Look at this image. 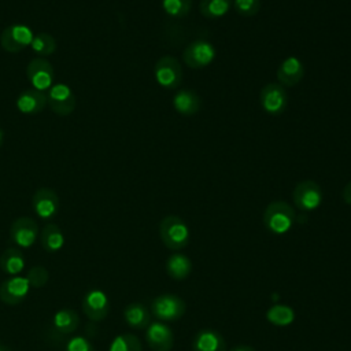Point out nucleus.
Here are the masks:
<instances>
[{
    "label": "nucleus",
    "instance_id": "nucleus-26",
    "mask_svg": "<svg viewBox=\"0 0 351 351\" xmlns=\"http://www.w3.org/2000/svg\"><path fill=\"white\" fill-rule=\"evenodd\" d=\"M266 317H267V321H270L271 324L278 325V326H285V325H289L293 321L295 313L288 306L277 304V306H273L267 310Z\"/></svg>",
    "mask_w": 351,
    "mask_h": 351
},
{
    "label": "nucleus",
    "instance_id": "nucleus-2",
    "mask_svg": "<svg viewBox=\"0 0 351 351\" xmlns=\"http://www.w3.org/2000/svg\"><path fill=\"white\" fill-rule=\"evenodd\" d=\"M159 237L169 250L180 251L189 244L191 233L181 217L167 215L159 223Z\"/></svg>",
    "mask_w": 351,
    "mask_h": 351
},
{
    "label": "nucleus",
    "instance_id": "nucleus-15",
    "mask_svg": "<svg viewBox=\"0 0 351 351\" xmlns=\"http://www.w3.org/2000/svg\"><path fill=\"white\" fill-rule=\"evenodd\" d=\"M32 206H33L34 213L40 218L49 219L53 215H56V213L59 210V197L53 189L40 188L33 195Z\"/></svg>",
    "mask_w": 351,
    "mask_h": 351
},
{
    "label": "nucleus",
    "instance_id": "nucleus-28",
    "mask_svg": "<svg viewBox=\"0 0 351 351\" xmlns=\"http://www.w3.org/2000/svg\"><path fill=\"white\" fill-rule=\"evenodd\" d=\"M32 49L41 56H48L55 52L56 49V41L55 38L48 33H38L33 36V40L30 43Z\"/></svg>",
    "mask_w": 351,
    "mask_h": 351
},
{
    "label": "nucleus",
    "instance_id": "nucleus-29",
    "mask_svg": "<svg viewBox=\"0 0 351 351\" xmlns=\"http://www.w3.org/2000/svg\"><path fill=\"white\" fill-rule=\"evenodd\" d=\"M192 7V0H162L163 11L173 18H184Z\"/></svg>",
    "mask_w": 351,
    "mask_h": 351
},
{
    "label": "nucleus",
    "instance_id": "nucleus-6",
    "mask_svg": "<svg viewBox=\"0 0 351 351\" xmlns=\"http://www.w3.org/2000/svg\"><path fill=\"white\" fill-rule=\"evenodd\" d=\"M259 103L266 114L277 117L288 106V93L278 82H269L259 92Z\"/></svg>",
    "mask_w": 351,
    "mask_h": 351
},
{
    "label": "nucleus",
    "instance_id": "nucleus-16",
    "mask_svg": "<svg viewBox=\"0 0 351 351\" xmlns=\"http://www.w3.org/2000/svg\"><path fill=\"white\" fill-rule=\"evenodd\" d=\"M192 351H226V341L218 330L203 328L193 336Z\"/></svg>",
    "mask_w": 351,
    "mask_h": 351
},
{
    "label": "nucleus",
    "instance_id": "nucleus-8",
    "mask_svg": "<svg viewBox=\"0 0 351 351\" xmlns=\"http://www.w3.org/2000/svg\"><path fill=\"white\" fill-rule=\"evenodd\" d=\"M47 104L55 114L66 117L70 115L75 108V96L67 85L55 84L49 88L47 95Z\"/></svg>",
    "mask_w": 351,
    "mask_h": 351
},
{
    "label": "nucleus",
    "instance_id": "nucleus-13",
    "mask_svg": "<svg viewBox=\"0 0 351 351\" xmlns=\"http://www.w3.org/2000/svg\"><path fill=\"white\" fill-rule=\"evenodd\" d=\"M37 234H38V226L36 221H33L32 218L21 217L11 223V228H10L11 240L22 248H27L33 245L37 239Z\"/></svg>",
    "mask_w": 351,
    "mask_h": 351
},
{
    "label": "nucleus",
    "instance_id": "nucleus-24",
    "mask_svg": "<svg viewBox=\"0 0 351 351\" xmlns=\"http://www.w3.org/2000/svg\"><path fill=\"white\" fill-rule=\"evenodd\" d=\"M41 245L47 252H56L64 244V236L60 228L55 223H48L41 230Z\"/></svg>",
    "mask_w": 351,
    "mask_h": 351
},
{
    "label": "nucleus",
    "instance_id": "nucleus-7",
    "mask_svg": "<svg viewBox=\"0 0 351 351\" xmlns=\"http://www.w3.org/2000/svg\"><path fill=\"white\" fill-rule=\"evenodd\" d=\"M215 47L203 38L192 41L182 52L184 63L191 69H203L215 59Z\"/></svg>",
    "mask_w": 351,
    "mask_h": 351
},
{
    "label": "nucleus",
    "instance_id": "nucleus-11",
    "mask_svg": "<svg viewBox=\"0 0 351 351\" xmlns=\"http://www.w3.org/2000/svg\"><path fill=\"white\" fill-rule=\"evenodd\" d=\"M30 284L26 277L11 276L0 285V300L8 306L19 304L27 296Z\"/></svg>",
    "mask_w": 351,
    "mask_h": 351
},
{
    "label": "nucleus",
    "instance_id": "nucleus-34",
    "mask_svg": "<svg viewBox=\"0 0 351 351\" xmlns=\"http://www.w3.org/2000/svg\"><path fill=\"white\" fill-rule=\"evenodd\" d=\"M230 351H256L255 348H252L251 346H245V344H240V346H234Z\"/></svg>",
    "mask_w": 351,
    "mask_h": 351
},
{
    "label": "nucleus",
    "instance_id": "nucleus-1",
    "mask_svg": "<svg viewBox=\"0 0 351 351\" xmlns=\"http://www.w3.org/2000/svg\"><path fill=\"white\" fill-rule=\"evenodd\" d=\"M295 222V210L284 200H274L269 203L263 211L265 228L277 236L285 234L291 230Z\"/></svg>",
    "mask_w": 351,
    "mask_h": 351
},
{
    "label": "nucleus",
    "instance_id": "nucleus-22",
    "mask_svg": "<svg viewBox=\"0 0 351 351\" xmlns=\"http://www.w3.org/2000/svg\"><path fill=\"white\" fill-rule=\"evenodd\" d=\"M80 324L78 314L73 308H60L59 311L55 313L52 325L55 332L60 335H70L73 333Z\"/></svg>",
    "mask_w": 351,
    "mask_h": 351
},
{
    "label": "nucleus",
    "instance_id": "nucleus-21",
    "mask_svg": "<svg viewBox=\"0 0 351 351\" xmlns=\"http://www.w3.org/2000/svg\"><path fill=\"white\" fill-rule=\"evenodd\" d=\"M126 324L133 329H147L151 324V313L143 303H130L123 310Z\"/></svg>",
    "mask_w": 351,
    "mask_h": 351
},
{
    "label": "nucleus",
    "instance_id": "nucleus-18",
    "mask_svg": "<svg viewBox=\"0 0 351 351\" xmlns=\"http://www.w3.org/2000/svg\"><path fill=\"white\" fill-rule=\"evenodd\" d=\"M173 106L174 110L184 115V117H192L195 115L202 106L200 96L193 89H180L174 97H173Z\"/></svg>",
    "mask_w": 351,
    "mask_h": 351
},
{
    "label": "nucleus",
    "instance_id": "nucleus-14",
    "mask_svg": "<svg viewBox=\"0 0 351 351\" xmlns=\"http://www.w3.org/2000/svg\"><path fill=\"white\" fill-rule=\"evenodd\" d=\"M82 310L90 321H103L110 313V300L103 291L92 289L84 296Z\"/></svg>",
    "mask_w": 351,
    "mask_h": 351
},
{
    "label": "nucleus",
    "instance_id": "nucleus-20",
    "mask_svg": "<svg viewBox=\"0 0 351 351\" xmlns=\"http://www.w3.org/2000/svg\"><path fill=\"white\" fill-rule=\"evenodd\" d=\"M192 269H193L192 261L181 252L171 254L166 261L167 274L177 281H181V280H185L186 277H189Z\"/></svg>",
    "mask_w": 351,
    "mask_h": 351
},
{
    "label": "nucleus",
    "instance_id": "nucleus-36",
    "mask_svg": "<svg viewBox=\"0 0 351 351\" xmlns=\"http://www.w3.org/2000/svg\"><path fill=\"white\" fill-rule=\"evenodd\" d=\"M1 143H3V132L0 129V145H1Z\"/></svg>",
    "mask_w": 351,
    "mask_h": 351
},
{
    "label": "nucleus",
    "instance_id": "nucleus-10",
    "mask_svg": "<svg viewBox=\"0 0 351 351\" xmlns=\"http://www.w3.org/2000/svg\"><path fill=\"white\" fill-rule=\"evenodd\" d=\"M26 75L32 82L33 88L41 92L51 88L55 80V73L51 63L41 58H37L29 62L26 67Z\"/></svg>",
    "mask_w": 351,
    "mask_h": 351
},
{
    "label": "nucleus",
    "instance_id": "nucleus-5",
    "mask_svg": "<svg viewBox=\"0 0 351 351\" xmlns=\"http://www.w3.org/2000/svg\"><path fill=\"white\" fill-rule=\"evenodd\" d=\"M156 82L165 89H176L182 80V67L177 58L165 55L158 59L154 69Z\"/></svg>",
    "mask_w": 351,
    "mask_h": 351
},
{
    "label": "nucleus",
    "instance_id": "nucleus-31",
    "mask_svg": "<svg viewBox=\"0 0 351 351\" xmlns=\"http://www.w3.org/2000/svg\"><path fill=\"white\" fill-rule=\"evenodd\" d=\"M236 12L241 16H254L261 10V0H233Z\"/></svg>",
    "mask_w": 351,
    "mask_h": 351
},
{
    "label": "nucleus",
    "instance_id": "nucleus-27",
    "mask_svg": "<svg viewBox=\"0 0 351 351\" xmlns=\"http://www.w3.org/2000/svg\"><path fill=\"white\" fill-rule=\"evenodd\" d=\"M108 351H143V346L137 336L132 333H123L111 341Z\"/></svg>",
    "mask_w": 351,
    "mask_h": 351
},
{
    "label": "nucleus",
    "instance_id": "nucleus-32",
    "mask_svg": "<svg viewBox=\"0 0 351 351\" xmlns=\"http://www.w3.org/2000/svg\"><path fill=\"white\" fill-rule=\"evenodd\" d=\"M66 351H95V347L88 339L82 336H77L67 341Z\"/></svg>",
    "mask_w": 351,
    "mask_h": 351
},
{
    "label": "nucleus",
    "instance_id": "nucleus-33",
    "mask_svg": "<svg viewBox=\"0 0 351 351\" xmlns=\"http://www.w3.org/2000/svg\"><path fill=\"white\" fill-rule=\"evenodd\" d=\"M341 197L344 200L346 204L351 206V181L346 184V186L343 188V192H341Z\"/></svg>",
    "mask_w": 351,
    "mask_h": 351
},
{
    "label": "nucleus",
    "instance_id": "nucleus-23",
    "mask_svg": "<svg viewBox=\"0 0 351 351\" xmlns=\"http://www.w3.org/2000/svg\"><path fill=\"white\" fill-rule=\"evenodd\" d=\"M25 267L23 254L18 248H7L0 255V269L10 276H19Z\"/></svg>",
    "mask_w": 351,
    "mask_h": 351
},
{
    "label": "nucleus",
    "instance_id": "nucleus-12",
    "mask_svg": "<svg viewBox=\"0 0 351 351\" xmlns=\"http://www.w3.org/2000/svg\"><path fill=\"white\" fill-rule=\"evenodd\" d=\"M33 40L32 30L25 25H12L1 32V47L8 52H19Z\"/></svg>",
    "mask_w": 351,
    "mask_h": 351
},
{
    "label": "nucleus",
    "instance_id": "nucleus-3",
    "mask_svg": "<svg viewBox=\"0 0 351 351\" xmlns=\"http://www.w3.org/2000/svg\"><path fill=\"white\" fill-rule=\"evenodd\" d=\"M186 311V304L182 298L174 293H162L151 303V313L158 321L173 322L180 319Z\"/></svg>",
    "mask_w": 351,
    "mask_h": 351
},
{
    "label": "nucleus",
    "instance_id": "nucleus-19",
    "mask_svg": "<svg viewBox=\"0 0 351 351\" xmlns=\"http://www.w3.org/2000/svg\"><path fill=\"white\" fill-rule=\"evenodd\" d=\"M45 106H47V96L41 90H37L34 88L23 90L16 100L18 110L27 115L38 114L40 111L44 110Z\"/></svg>",
    "mask_w": 351,
    "mask_h": 351
},
{
    "label": "nucleus",
    "instance_id": "nucleus-17",
    "mask_svg": "<svg viewBox=\"0 0 351 351\" xmlns=\"http://www.w3.org/2000/svg\"><path fill=\"white\" fill-rule=\"evenodd\" d=\"M304 75V66L296 56L285 58L277 69V80L282 86H295Z\"/></svg>",
    "mask_w": 351,
    "mask_h": 351
},
{
    "label": "nucleus",
    "instance_id": "nucleus-25",
    "mask_svg": "<svg viewBox=\"0 0 351 351\" xmlns=\"http://www.w3.org/2000/svg\"><path fill=\"white\" fill-rule=\"evenodd\" d=\"M232 7V0H200L199 11L204 18L218 19L228 14Z\"/></svg>",
    "mask_w": 351,
    "mask_h": 351
},
{
    "label": "nucleus",
    "instance_id": "nucleus-9",
    "mask_svg": "<svg viewBox=\"0 0 351 351\" xmlns=\"http://www.w3.org/2000/svg\"><path fill=\"white\" fill-rule=\"evenodd\" d=\"M145 340L152 351H170L174 344V335L167 324L154 321L145 329Z\"/></svg>",
    "mask_w": 351,
    "mask_h": 351
},
{
    "label": "nucleus",
    "instance_id": "nucleus-35",
    "mask_svg": "<svg viewBox=\"0 0 351 351\" xmlns=\"http://www.w3.org/2000/svg\"><path fill=\"white\" fill-rule=\"evenodd\" d=\"M0 351H11V350H10L7 346H4V344L0 343Z\"/></svg>",
    "mask_w": 351,
    "mask_h": 351
},
{
    "label": "nucleus",
    "instance_id": "nucleus-4",
    "mask_svg": "<svg viewBox=\"0 0 351 351\" xmlns=\"http://www.w3.org/2000/svg\"><path fill=\"white\" fill-rule=\"evenodd\" d=\"M295 206L304 213L317 210L324 199L321 186L313 180H303L296 184L292 192Z\"/></svg>",
    "mask_w": 351,
    "mask_h": 351
},
{
    "label": "nucleus",
    "instance_id": "nucleus-30",
    "mask_svg": "<svg viewBox=\"0 0 351 351\" xmlns=\"http://www.w3.org/2000/svg\"><path fill=\"white\" fill-rule=\"evenodd\" d=\"M26 278H27L30 287H33V288H43L44 285H47V282L49 280V273H48V270L44 266L36 265V266H33L27 271Z\"/></svg>",
    "mask_w": 351,
    "mask_h": 351
}]
</instances>
